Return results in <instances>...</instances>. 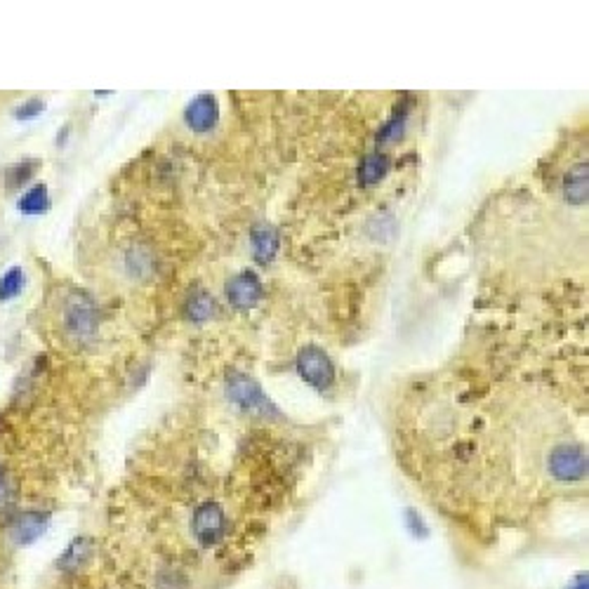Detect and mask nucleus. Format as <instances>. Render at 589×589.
I'll use <instances>...</instances> for the list:
<instances>
[{"mask_svg": "<svg viewBox=\"0 0 589 589\" xmlns=\"http://www.w3.org/2000/svg\"><path fill=\"white\" fill-rule=\"evenodd\" d=\"M184 311H187V319L191 323H206L214 316V311H217V304H214L213 294L206 293L203 288H198L189 294L187 309H184Z\"/></svg>", "mask_w": 589, "mask_h": 589, "instance_id": "9b49d317", "label": "nucleus"}, {"mask_svg": "<svg viewBox=\"0 0 589 589\" xmlns=\"http://www.w3.org/2000/svg\"><path fill=\"white\" fill-rule=\"evenodd\" d=\"M408 114H410V100H403L401 104L394 109L391 118H389V121L384 123V127L380 130V134H377V141H380V144H384V141L399 140V137L403 134L406 121H408Z\"/></svg>", "mask_w": 589, "mask_h": 589, "instance_id": "ddd939ff", "label": "nucleus"}, {"mask_svg": "<svg viewBox=\"0 0 589 589\" xmlns=\"http://www.w3.org/2000/svg\"><path fill=\"white\" fill-rule=\"evenodd\" d=\"M43 109H45V101L43 100H28L24 101L14 114H17V118H21V121H27V118H36V116L41 114Z\"/></svg>", "mask_w": 589, "mask_h": 589, "instance_id": "a211bd4d", "label": "nucleus"}, {"mask_svg": "<svg viewBox=\"0 0 589 589\" xmlns=\"http://www.w3.org/2000/svg\"><path fill=\"white\" fill-rule=\"evenodd\" d=\"M224 528H227V521H224V509L220 504L203 503L201 507L196 509L194 533L201 540V545L210 547V545L220 543L224 537Z\"/></svg>", "mask_w": 589, "mask_h": 589, "instance_id": "39448f33", "label": "nucleus"}, {"mask_svg": "<svg viewBox=\"0 0 589 589\" xmlns=\"http://www.w3.org/2000/svg\"><path fill=\"white\" fill-rule=\"evenodd\" d=\"M125 267L133 276H149L154 271V254L147 248L127 250Z\"/></svg>", "mask_w": 589, "mask_h": 589, "instance_id": "2eb2a0df", "label": "nucleus"}, {"mask_svg": "<svg viewBox=\"0 0 589 589\" xmlns=\"http://www.w3.org/2000/svg\"><path fill=\"white\" fill-rule=\"evenodd\" d=\"M189 127L194 133H210L217 125L220 118V104L214 100V94H198L194 100L189 101L187 111H184Z\"/></svg>", "mask_w": 589, "mask_h": 589, "instance_id": "0eeeda50", "label": "nucleus"}, {"mask_svg": "<svg viewBox=\"0 0 589 589\" xmlns=\"http://www.w3.org/2000/svg\"><path fill=\"white\" fill-rule=\"evenodd\" d=\"M297 373L309 387L326 391L335 384V366L330 361V356L316 344H307L297 354Z\"/></svg>", "mask_w": 589, "mask_h": 589, "instance_id": "7ed1b4c3", "label": "nucleus"}, {"mask_svg": "<svg viewBox=\"0 0 589 589\" xmlns=\"http://www.w3.org/2000/svg\"><path fill=\"white\" fill-rule=\"evenodd\" d=\"M47 523H50V516L47 514L28 512V514L20 516V519L12 523L10 537H12L14 545H31L34 540H38V537L45 533Z\"/></svg>", "mask_w": 589, "mask_h": 589, "instance_id": "1a4fd4ad", "label": "nucleus"}, {"mask_svg": "<svg viewBox=\"0 0 589 589\" xmlns=\"http://www.w3.org/2000/svg\"><path fill=\"white\" fill-rule=\"evenodd\" d=\"M262 281L254 271H241L227 283V300L236 309H253L262 300Z\"/></svg>", "mask_w": 589, "mask_h": 589, "instance_id": "423d86ee", "label": "nucleus"}, {"mask_svg": "<svg viewBox=\"0 0 589 589\" xmlns=\"http://www.w3.org/2000/svg\"><path fill=\"white\" fill-rule=\"evenodd\" d=\"M17 208L24 214H38L50 208V196H47L45 184H34L27 194H21Z\"/></svg>", "mask_w": 589, "mask_h": 589, "instance_id": "4468645a", "label": "nucleus"}, {"mask_svg": "<svg viewBox=\"0 0 589 589\" xmlns=\"http://www.w3.org/2000/svg\"><path fill=\"white\" fill-rule=\"evenodd\" d=\"M21 283H24V271L20 267H10L0 278V302L12 300L21 293Z\"/></svg>", "mask_w": 589, "mask_h": 589, "instance_id": "dca6fc26", "label": "nucleus"}, {"mask_svg": "<svg viewBox=\"0 0 589 589\" xmlns=\"http://www.w3.org/2000/svg\"><path fill=\"white\" fill-rule=\"evenodd\" d=\"M389 158L384 154H368L363 156L361 165H359V184L361 187H373L387 174Z\"/></svg>", "mask_w": 589, "mask_h": 589, "instance_id": "f8f14e48", "label": "nucleus"}, {"mask_svg": "<svg viewBox=\"0 0 589 589\" xmlns=\"http://www.w3.org/2000/svg\"><path fill=\"white\" fill-rule=\"evenodd\" d=\"M250 243H253L254 260L260 264H269L278 254L281 236L271 224H254L253 231H250Z\"/></svg>", "mask_w": 589, "mask_h": 589, "instance_id": "6e6552de", "label": "nucleus"}, {"mask_svg": "<svg viewBox=\"0 0 589 589\" xmlns=\"http://www.w3.org/2000/svg\"><path fill=\"white\" fill-rule=\"evenodd\" d=\"M38 165H41L38 161H24V163H20L17 168L10 170V173H7V189L21 187V184H24V182H27L28 177L36 173Z\"/></svg>", "mask_w": 589, "mask_h": 589, "instance_id": "f3484780", "label": "nucleus"}, {"mask_svg": "<svg viewBox=\"0 0 589 589\" xmlns=\"http://www.w3.org/2000/svg\"><path fill=\"white\" fill-rule=\"evenodd\" d=\"M549 472L556 481H583L587 476V450L577 443H561L549 456Z\"/></svg>", "mask_w": 589, "mask_h": 589, "instance_id": "20e7f679", "label": "nucleus"}, {"mask_svg": "<svg viewBox=\"0 0 589 589\" xmlns=\"http://www.w3.org/2000/svg\"><path fill=\"white\" fill-rule=\"evenodd\" d=\"M227 396L238 406V408L248 410V413H257V416H278V410L274 408V403L269 401L267 394L262 391L260 382H254L253 377L229 370L227 375Z\"/></svg>", "mask_w": 589, "mask_h": 589, "instance_id": "f03ea898", "label": "nucleus"}, {"mask_svg": "<svg viewBox=\"0 0 589 589\" xmlns=\"http://www.w3.org/2000/svg\"><path fill=\"white\" fill-rule=\"evenodd\" d=\"M64 330L74 342L94 340L100 330V307L85 290L69 293L64 302Z\"/></svg>", "mask_w": 589, "mask_h": 589, "instance_id": "f257e3e1", "label": "nucleus"}, {"mask_svg": "<svg viewBox=\"0 0 589 589\" xmlns=\"http://www.w3.org/2000/svg\"><path fill=\"white\" fill-rule=\"evenodd\" d=\"M587 163H577L576 168L570 170V173L566 174V180H563V196H566V201L573 203V206L587 203Z\"/></svg>", "mask_w": 589, "mask_h": 589, "instance_id": "9d476101", "label": "nucleus"}]
</instances>
